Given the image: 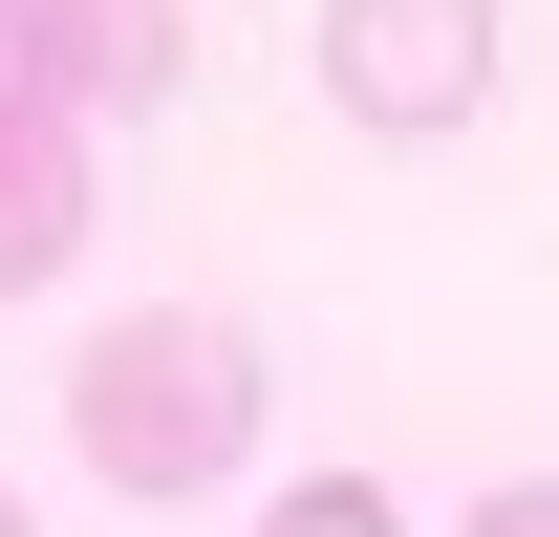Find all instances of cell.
<instances>
[{"instance_id":"7","label":"cell","mask_w":559,"mask_h":537,"mask_svg":"<svg viewBox=\"0 0 559 537\" xmlns=\"http://www.w3.org/2000/svg\"><path fill=\"white\" fill-rule=\"evenodd\" d=\"M0 537H22V473H0Z\"/></svg>"},{"instance_id":"5","label":"cell","mask_w":559,"mask_h":537,"mask_svg":"<svg viewBox=\"0 0 559 537\" xmlns=\"http://www.w3.org/2000/svg\"><path fill=\"white\" fill-rule=\"evenodd\" d=\"M259 537H409V516H388V494H366V473H301V494H280Z\"/></svg>"},{"instance_id":"6","label":"cell","mask_w":559,"mask_h":537,"mask_svg":"<svg viewBox=\"0 0 559 537\" xmlns=\"http://www.w3.org/2000/svg\"><path fill=\"white\" fill-rule=\"evenodd\" d=\"M474 537H559V494H538V473H516V494H474Z\"/></svg>"},{"instance_id":"3","label":"cell","mask_w":559,"mask_h":537,"mask_svg":"<svg viewBox=\"0 0 559 537\" xmlns=\"http://www.w3.org/2000/svg\"><path fill=\"white\" fill-rule=\"evenodd\" d=\"M173 65H194L173 0H0V86H22V108H86V130H108V108H151Z\"/></svg>"},{"instance_id":"4","label":"cell","mask_w":559,"mask_h":537,"mask_svg":"<svg viewBox=\"0 0 559 537\" xmlns=\"http://www.w3.org/2000/svg\"><path fill=\"white\" fill-rule=\"evenodd\" d=\"M86 259V108H22L0 86V301Z\"/></svg>"},{"instance_id":"1","label":"cell","mask_w":559,"mask_h":537,"mask_svg":"<svg viewBox=\"0 0 559 537\" xmlns=\"http://www.w3.org/2000/svg\"><path fill=\"white\" fill-rule=\"evenodd\" d=\"M66 452L108 473V494H215V473H259V323H215V301H130V323H86Z\"/></svg>"},{"instance_id":"2","label":"cell","mask_w":559,"mask_h":537,"mask_svg":"<svg viewBox=\"0 0 559 537\" xmlns=\"http://www.w3.org/2000/svg\"><path fill=\"white\" fill-rule=\"evenodd\" d=\"M301 44H323V108L388 130V151H430V130L495 108V0H323Z\"/></svg>"}]
</instances>
